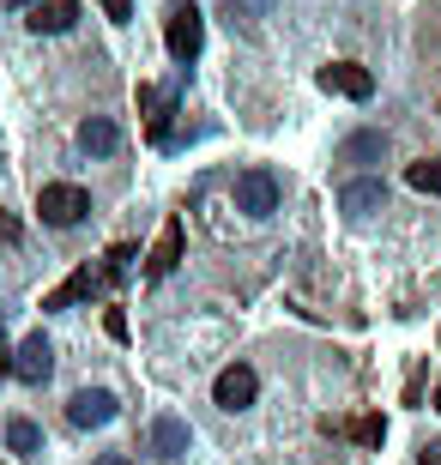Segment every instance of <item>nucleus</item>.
Segmentation results:
<instances>
[{
    "label": "nucleus",
    "mask_w": 441,
    "mask_h": 465,
    "mask_svg": "<svg viewBox=\"0 0 441 465\" xmlns=\"http://www.w3.org/2000/svg\"><path fill=\"white\" fill-rule=\"evenodd\" d=\"M139 109H145V127H152V139L164 145L170 139V115H175V97L170 91H157V85H145L139 91Z\"/></svg>",
    "instance_id": "11"
},
{
    "label": "nucleus",
    "mask_w": 441,
    "mask_h": 465,
    "mask_svg": "<svg viewBox=\"0 0 441 465\" xmlns=\"http://www.w3.org/2000/svg\"><path fill=\"white\" fill-rule=\"evenodd\" d=\"M6 448H13L18 460H31V453L43 448V435H36V423H31V417H13V423H6Z\"/></svg>",
    "instance_id": "16"
},
{
    "label": "nucleus",
    "mask_w": 441,
    "mask_h": 465,
    "mask_svg": "<svg viewBox=\"0 0 441 465\" xmlns=\"http://www.w3.org/2000/svg\"><path fill=\"white\" fill-rule=\"evenodd\" d=\"M339 157H345V163H375V157H387V134H356V139H345Z\"/></svg>",
    "instance_id": "15"
},
{
    "label": "nucleus",
    "mask_w": 441,
    "mask_h": 465,
    "mask_svg": "<svg viewBox=\"0 0 441 465\" xmlns=\"http://www.w3.org/2000/svg\"><path fill=\"white\" fill-rule=\"evenodd\" d=\"M36 212H43V224H49V230H73L91 212V193L73 188V182H49V188L36 193Z\"/></svg>",
    "instance_id": "2"
},
{
    "label": "nucleus",
    "mask_w": 441,
    "mask_h": 465,
    "mask_svg": "<svg viewBox=\"0 0 441 465\" xmlns=\"http://www.w3.org/2000/svg\"><path fill=\"white\" fill-rule=\"evenodd\" d=\"M236 212H248V218L278 212V175L272 170H242L236 175Z\"/></svg>",
    "instance_id": "5"
},
{
    "label": "nucleus",
    "mask_w": 441,
    "mask_h": 465,
    "mask_svg": "<svg viewBox=\"0 0 441 465\" xmlns=\"http://www.w3.org/2000/svg\"><path fill=\"white\" fill-rule=\"evenodd\" d=\"M381 200H387V188H381V182H345V188H339V206L351 212V218H369Z\"/></svg>",
    "instance_id": "13"
},
{
    "label": "nucleus",
    "mask_w": 441,
    "mask_h": 465,
    "mask_svg": "<svg viewBox=\"0 0 441 465\" xmlns=\"http://www.w3.org/2000/svg\"><path fill=\"white\" fill-rule=\"evenodd\" d=\"M436 411H441V387H436Z\"/></svg>",
    "instance_id": "24"
},
{
    "label": "nucleus",
    "mask_w": 441,
    "mask_h": 465,
    "mask_svg": "<svg viewBox=\"0 0 441 465\" xmlns=\"http://www.w3.org/2000/svg\"><path fill=\"white\" fill-rule=\"evenodd\" d=\"M0 242H18V218H6V212H0Z\"/></svg>",
    "instance_id": "22"
},
{
    "label": "nucleus",
    "mask_w": 441,
    "mask_h": 465,
    "mask_svg": "<svg viewBox=\"0 0 441 465\" xmlns=\"http://www.w3.org/2000/svg\"><path fill=\"white\" fill-rule=\"evenodd\" d=\"M49 369H55V345L43 339V332H31V339L13 351V375L36 387V381H49Z\"/></svg>",
    "instance_id": "9"
},
{
    "label": "nucleus",
    "mask_w": 441,
    "mask_h": 465,
    "mask_svg": "<svg viewBox=\"0 0 441 465\" xmlns=\"http://www.w3.org/2000/svg\"><path fill=\"white\" fill-rule=\"evenodd\" d=\"M406 182L417 193H441V157H417V163L406 170Z\"/></svg>",
    "instance_id": "17"
},
{
    "label": "nucleus",
    "mask_w": 441,
    "mask_h": 465,
    "mask_svg": "<svg viewBox=\"0 0 441 465\" xmlns=\"http://www.w3.org/2000/svg\"><path fill=\"white\" fill-rule=\"evenodd\" d=\"M164 43H170V54L175 61H194L200 54V43H205V18H200V6L194 0H175L170 13H164Z\"/></svg>",
    "instance_id": "1"
},
{
    "label": "nucleus",
    "mask_w": 441,
    "mask_h": 465,
    "mask_svg": "<svg viewBox=\"0 0 441 465\" xmlns=\"http://www.w3.org/2000/svg\"><path fill=\"white\" fill-rule=\"evenodd\" d=\"M79 145H85L91 157H109V152H115V145H121V127H115V121H109V115H91L85 127H79Z\"/></svg>",
    "instance_id": "14"
},
{
    "label": "nucleus",
    "mask_w": 441,
    "mask_h": 465,
    "mask_svg": "<svg viewBox=\"0 0 441 465\" xmlns=\"http://www.w3.org/2000/svg\"><path fill=\"white\" fill-rule=\"evenodd\" d=\"M255 393H260V375L248 369V362H230V369L212 381V399H218L224 411H242V405H255Z\"/></svg>",
    "instance_id": "6"
},
{
    "label": "nucleus",
    "mask_w": 441,
    "mask_h": 465,
    "mask_svg": "<svg viewBox=\"0 0 441 465\" xmlns=\"http://www.w3.org/2000/svg\"><path fill=\"white\" fill-rule=\"evenodd\" d=\"M73 18H79V0H31L25 6V31L61 36V31H73Z\"/></svg>",
    "instance_id": "7"
},
{
    "label": "nucleus",
    "mask_w": 441,
    "mask_h": 465,
    "mask_svg": "<svg viewBox=\"0 0 441 465\" xmlns=\"http://www.w3.org/2000/svg\"><path fill=\"white\" fill-rule=\"evenodd\" d=\"M187 441H194V435H187L182 417H157V423H152V453H157V460H182Z\"/></svg>",
    "instance_id": "12"
},
{
    "label": "nucleus",
    "mask_w": 441,
    "mask_h": 465,
    "mask_svg": "<svg viewBox=\"0 0 441 465\" xmlns=\"http://www.w3.org/2000/svg\"><path fill=\"white\" fill-rule=\"evenodd\" d=\"M175 260H182V218H170V224H164V236H157L152 260H145V278H170V272H175Z\"/></svg>",
    "instance_id": "10"
},
{
    "label": "nucleus",
    "mask_w": 441,
    "mask_h": 465,
    "mask_svg": "<svg viewBox=\"0 0 441 465\" xmlns=\"http://www.w3.org/2000/svg\"><path fill=\"white\" fill-rule=\"evenodd\" d=\"M345 435H356V441H363V448H375V441H381V417H356V423H345Z\"/></svg>",
    "instance_id": "18"
},
{
    "label": "nucleus",
    "mask_w": 441,
    "mask_h": 465,
    "mask_svg": "<svg viewBox=\"0 0 441 465\" xmlns=\"http://www.w3.org/2000/svg\"><path fill=\"white\" fill-rule=\"evenodd\" d=\"M103 284H115V272H109V260H103V266H79V272L67 278V284H55L49 296H43V309H73V302H85V296H97Z\"/></svg>",
    "instance_id": "3"
},
{
    "label": "nucleus",
    "mask_w": 441,
    "mask_h": 465,
    "mask_svg": "<svg viewBox=\"0 0 441 465\" xmlns=\"http://www.w3.org/2000/svg\"><path fill=\"white\" fill-rule=\"evenodd\" d=\"M103 13L115 18V25H127V18H134V0H103Z\"/></svg>",
    "instance_id": "19"
},
{
    "label": "nucleus",
    "mask_w": 441,
    "mask_h": 465,
    "mask_svg": "<svg viewBox=\"0 0 441 465\" xmlns=\"http://www.w3.org/2000/svg\"><path fill=\"white\" fill-rule=\"evenodd\" d=\"M417 460H424V465H441V435H436V441H424V453H417Z\"/></svg>",
    "instance_id": "21"
},
{
    "label": "nucleus",
    "mask_w": 441,
    "mask_h": 465,
    "mask_svg": "<svg viewBox=\"0 0 441 465\" xmlns=\"http://www.w3.org/2000/svg\"><path fill=\"white\" fill-rule=\"evenodd\" d=\"M321 91L351 97V104H369L375 97V73L363 67V61H333V67H321Z\"/></svg>",
    "instance_id": "4"
},
{
    "label": "nucleus",
    "mask_w": 441,
    "mask_h": 465,
    "mask_svg": "<svg viewBox=\"0 0 441 465\" xmlns=\"http://www.w3.org/2000/svg\"><path fill=\"white\" fill-rule=\"evenodd\" d=\"M115 417V393H103V387H85V393L67 399V423L73 430H103Z\"/></svg>",
    "instance_id": "8"
},
{
    "label": "nucleus",
    "mask_w": 441,
    "mask_h": 465,
    "mask_svg": "<svg viewBox=\"0 0 441 465\" xmlns=\"http://www.w3.org/2000/svg\"><path fill=\"white\" fill-rule=\"evenodd\" d=\"M97 465H134V460H127V453H103Z\"/></svg>",
    "instance_id": "23"
},
{
    "label": "nucleus",
    "mask_w": 441,
    "mask_h": 465,
    "mask_svg": "<svg viewBox=\"0 0 441 465\" xmlns=\"http://www.w3.org/2000/svg\"><path fill=\"white\" fill-rule=\"evenodd\" d=\"M103 327H109V339H127V314L109 309V314H103Z\"/></svg>",
    "instance_id": "20"
}]
</instances>
